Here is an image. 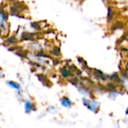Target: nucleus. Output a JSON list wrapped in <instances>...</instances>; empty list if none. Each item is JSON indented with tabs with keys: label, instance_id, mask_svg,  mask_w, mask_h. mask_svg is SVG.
<instances>
[{
	"label": "nucleus",
	"instance_id": "1",
	"mask_svg": "<svg viewBox=\"0 0 128 128\" xmlns=\"http://www.w3.org/2000/svg\"><path fill=\"white\" fill-rule=\"evenodd\" d=\"M8 20L7 12L3 8H0V32H5L8 29Z\"/></svg>",
	"mask_w": 128,
	"mask_h": 128
},
{
	"label": "nucleus",
	"instance_id": "2",
	"mask_svg": "<svg viewBox=\"0 0 128 128\" xmlns=\"http://www.w3.org/2000/svg\"><path fill=\"white\" fill-rule=\"evenodd\" d=\"M82 101H83L85 106L92 112H96L98 111V110L99 109L100 104H99V102H98L96 100H88V98H83Z\"/></svg>",
	"mask_w": 128,
	"mask_h": 128
},
{
	"label": "nucleus",
	"instance_id": "3",
	"mask_svg": "<svg viewBox=\"0 0 128 128\" xmlns=\"http://www.w3.org/2000/svg\"><path fill=\"white\" fill-rule=\"evenodd\" d=\"M24 111L26 114H30L32 112L36 111V104L30 99H27L24 101Z\"/></svg>",
	"mask_w": 128,
	"mask_h": 128
},
{
	"label": "nucleus",
	"instance_id": "4",
	"mask_svg": "<svg viewBox=\"0 0 128 128\" xmlns=\"http://www.w3.org/2000/svg\"><path fill=\"white\" fill-rule=\"evenodd\" d=\"M6 85L9 88H12L14 90H16V92H20L21 89H22L21 85L19 82H17L16 81H14V80H7L6 81Z\"/></svg>",
	"mask_w": 128,
	"mask_h": 128
},
{
	"label": "nucleus",
	"instance_id": "5",
	"mask_svg": "<svg viewBox=\"0 0 128 128\" xmlns=\"http://www.w3.org/2000/svg\"><path fill=\"white\" fill-rule=\"evenodd\" d=\"M28 46L30 47V49L33 51H35L36 52L41 51L42 50V46L40 43H38V41L33 40L30 43V44H28Z\"/></svg>",
	"mask_w": 128,
	"mask_h": 128
},
{
	"label": "nucleus",
	"instance_id": "6",
	"mask_svg": "<svg viewBox=\"0 0 128 128\" xmlns=\"http://www.w3.org/2000/svg\"><path fill=\"white\" fill-rule=\"evenodd\" d=\"M60 103H61V105L64 108H70L73 106V102L68 98H66V97H63L60 100Z\"/></svg>",
	"mask_w": 128,
	"mask_h": 128
},
{
	"label": "nucleus",
	"instance_id": "7",
	"mask_svg": "<svg viewBox=\"0 0 128 128\" xmlns=\"http://www.w3.org/2000/svg\"><path fill=\"white\" fill-rule=\"evenodd\" d=\"M70 74H71V73H70V71L69 70H68L66 68H63L62 70V75L64 77H68V76H70Z\"/></svg>",
	"mask_w": 128,
	"mask_h": 128
},
{
	"label": "nucleus",
	"instance_id": "8",
	"mask_svg": "<svg viewBox=\"0 0 128 128\" xmlns=\"http://www.w3.org/2000/svg\"><path fill=\"white\" fill-rule=\"evenodd\" d=\"M58 110V109H57L56 107L52 106H49V107L46 109V110H47L50 113H51V114H56V113H57V112H58V110Z\"/></svg>",
	"mask_w": 128,
	"mask_h": 128
},
{
	"label": "nucleus",
	"instance_id": "9",
	"mask_svg": "<svg viewBox=\"0 0 128 128\" xmlns=\"http://www.w3.org/2000/svg\"><path fill=\"white\" fill-rule=\"evenodd\" d=\"M31 27L34 30H38L40 28V25L38 22H32L31 23Z\"/></svg>",
	"mask_w": 128,
	"mask_h": 128
},
{
	"label": "nucleus",
	"instance_id": "10",
	"mask_svg": "<svg viewBox=\"0 0 128 128\" xmlns=\"http://www.w3.org/2000/svg\"><path fill=\"white\" fill-rule=\"evenodd\" d=\"M4 78V73L2 69H0V80Z\"/></svg>",
	"mask_w": 128,
	"mask_h": 128
},
{
	"label": "nucleus",
	"instance_id": "11",
	"mask_svg": "<svg viewBox=\"0 0 128 128\" xmlns=\"http://www.w3.org/2000/svg\"><path fill=\"white\" fill-rule=\"evenodd\" d=\"M126 114H128V108L127 109V111H126Z\"/></svg>",
	"mask_w": 128,
	"mask_h": 128
}]
</instances>
